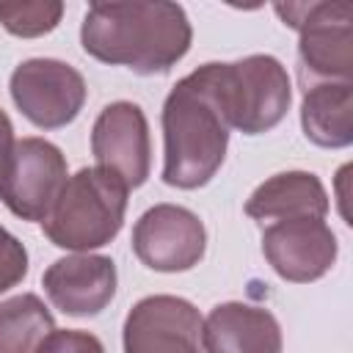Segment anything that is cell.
<instances>
[{
	"label": "cell",
	"mask_w": 353,
	"mask_h": 353,
	"mask_svg": "<svg viewBox=\"0 0 353 353\" xmlns=\"http://www.w3.org/2000/svg\"><path fill=\"white\" fill-rule=\"evenodd\" d=\"M190 41L185 8L168 0L91 3L80 25V44L91 58L135 74L171 72L188 55Z\"/></svg>",
	"instance_id": "1"
},
{
	"label": "cell",
	"mask_w": 353,
	"mask_h": 353,
	"mask_svg": "<svg viewBox=\"0 0 353 353\" xmlns=\"http://www.w3.org/2000/svg\"><path fill=\"white\" fill-rule=\"evenodd\" d=\"M229 127L199 66L163 102V182L179 190L207 185L223 165Z\"/></svg>",
	"instance_id": "2"
},
{
	"label": "cell",
	"mask_w": 353,
	"mask_h": 353,
	"mask_svg": "<svg viewBox=\"0 0 353 353\" xmlns=\"http://www.w3.org/2000/svg\"><path fill=\"white\" fill-rule=\"evenodd\" d=\"M130 188L102 165L72 174L58 193L50 215L41 221L47 240L74 254H91L108 245L124 226Z\"/></svg>",
	"instance_id": "3"
},
{
	"label": "cell",
	"mask_w": 353,
	"mask_h": 353,
	"mask_svg": "<svg viewBox=\"0 0 353 353\" xmlns=\"http://www.w3.org/2000/svg\"><path fill=\"white\" fill-rule=\"evenodd\" d=\"M207 85L229 130L259 135L273 130L290 110L292 83L284 63L273 55H245L232 63H204Z\"/></svg>",
	"instance_id": "4"
},
{
	"label": "cell",
	"mask_w": 353,
	"mask_h": 353,
	"mask_svg": "<svg viewBox=\"0 0 353 353\" xmlns=\"http://www.w3.org/2000/svg\"><path fill=\"white\" fill-rule=\"evenodd\" d=\"M273 11L298 30V58L303 80L350 83L353 74V6L334 3H276Z\"/></svg>",
	"instance_id": "5"
},
{
	"label": "cell",
	"mask_w": 353,
	"mask_h": 353,
	"mask_svg": "<svg viewBox=\"0 0 353 353\" xmlns=\"http://www.w3.org/2000/svg\"><path fill=\"white\" fill-rule=\"evenodd\" d=\"M69 179L63 152L47 138H19L0 168V201L22 221H44Z\"/></svg>",
	"instance_id": "6"
},
{
	"label": "cell",
	"mask_w": 353,
	"mask_h": 353,
	"mask_svg": "<svg viewBox=\"0 0 353 353\" xmlns=\"http://www.w3.org/2000/svg\"><path fill=\"white\" fill-rule=\"evenodd\" d=\"M8 91L19 113L41 130H61L72 124L88 97L83 74L58 58L22 61L11 72Z\"/></svg>",
	"instance_id": "7"
},
{
	"label": "cell",
	"mask_w": 353,
	"mask_h": 353,
	"mask_svg": "<svg viewBox=\"0 0 353 353\" xmlns=\"http://www.w3.org/2000/svg\"><path fill=\"white\" fill-rule=\"evenodd\" d=\"M132 251L149 270L182 273L201 262L207 251V229L188 207L154 204L132 226Z\"/></svg>",
	"instance_id": "8"
},
{
	"label": "cell",
	"mask_w": 353,
	"mask_h": 353,
	"mask_svg": "<svg viewBox=\"0 0 353 353\" xmlns=\"http://www.w3.org/2000/svg\"><path fill=\"white\" fill-rule=\"evenodd\" d=\"M124 353H204L201 314L179 295H146L124 317Z\"/></svg>",
	"instance_id": "9"
},
{
	"label": "cell",
	"mask_w": 353,
	"mask_h": 353,
	"mask_svg": "<svg viewBox=\"0 0 353 353\" xmlns=\"http://www.w3.org/2000/svg\"><path fill=\"white\" fill-rule=\"evenodd\" d=\"M262 254L284 281L309 284L334 268L339 243L323 218H290L265 226Z\"/></svg>",
	"instance_id": "10"
},
{
	"label": "cell",
	"mask_w": 353,
	"mask_h": 353,
	"mask_svg": "<svg viewBox=\"0 0 353 353\" xmlns=\"http://www.w3.org/2000/svg\"><path fill=\"white\" fill-rule=\"evenodd\" d=\"M91 154L97 165L119 174L127 188H141L152 171L149 121L130 99L110 102L91 127Z\"/></svg>",
	"instance_id": "11"
},
{
	"label": "cell",
	"mask_w": 353,
	"mask_h": 353,
	"mask_svg": "<svg viewBox=\"0 0 353 353\" xmlns=\"http://www.w3.org/2000/svg\"><path fill=\"white\" fill-rule=\"evenodd\" d=\"M116 262L102 254L61 256L41 276L50 303L69 317H94L108 309L116 295Z\"/></svg>",
	"instance_id": "12"
},
{
	"label": "cell",
	"mask_w": 353,
	"mask_h": 353,
	"mask_svg": "<svg viewBox=\"0 0 353 353\" xmlns=\"http://www.w3.org/2000/svg\"><path fill=\"white\" fill-rule=\"evenodd\" d=\"M204 353H281V325L265 306L226 301L201 320Z\"/></svg>",
	"instance_id": "13"
},
{
	"label": "cell",
	"mask_w": 353,
	"mask_h": 353,
	"mask_svg": "<svg viewBox=\"0 0 353 353\" xmlns=\"http://www.w3.org/2000/svg\"><path fill=\"white\" fill-rule=\"evenodd\" d=\"M328 193L312 171H281L254 188L245 201V215L254 221H290L328 215Z\"/></svg>",
	"instance_id": "14"
},
{
	"label": "cell",
	"mask_w": 353,
	"mask_h": 353,
	"mask_svg": "<svg viewBox=\"0 0 353 353\" xmlns=\"http://www.w3.org/2000/svg\"><path fill=\"white\" fill-rule=\"evenodd\" d=\"M303 135L323 149L353 143V83H312L301 99Z\"/></svg>",
	"instance_id": "15"
},
{
	"label": "cell",
	"mask_w": 353,
	"mask_h": 353,
	"mask_svg": "<svg viewBox=\"0 0 353 353\" xmlns=\"http://www.w3.org/2000/svg\"><path fill=\"white\" fill-rule=\"evenodd\" d=\"M50 331L55 320L39 295L22 292L0 303V353H36Z\"/></svg>",
	"instance_id": "16"
},
{
	"label": "cell",
	"mask_w": 353,
	"mask_h": 353,
	"mask_svg": "<svg viewBox=\"0 0 353 353\" xmlns=\"http://www.w3.org/2000/svg\"><path fill=\"white\" fill-rule=\"evenodd\" d=\"M63 17L61 0H3L0 25L19 39H36L52 33Z\"/></svg>",
	"instance_id": "17"
},
{
	"label": "cell",
	"mask_w": 353,
	"mask_h": 353,
	"mask_svg": "<svg viewBox=\"0 0 353 353\" xmlns=\"http://www.w3.org/2000/svg\"><path fill=\"white\" fill-rule=\"evenodd\" d=\"M28 276V251L25 245L0 223V295L17 287Z\"/></svg>",
	"instance_id": "18"
},
{
	"label": "cell",
	"mask_w": 353,
	"mask_h": 353,
	"mask_svg": "<svg viewBox=\"0 0 353 353\" xmlns=\"http://www.w3.org/2000/svg\"><path fill=\"white\" fill-rule=\"evenodd\" d=\"M36 353H105L99 336L80 328H55L44 336Z\"/></svg>",
	"instance_id": "19"
},
{
	"label": "cell",
	"mask_w": 353,
	"mask_h": 353,
	"mask_svg": "<svg viewBox=\"0 0 353 353\" xmlns=\"http://www.w3.org/2000/svg\"><path fill=\"white\" fill-rule=\"evenodd\" d=\"M14 124H11V119H8V113L0 108V168H3V163H6V157L11 154V149H14Z\"/></svg>",
	"instance_id": "20"
}]
</instances>
